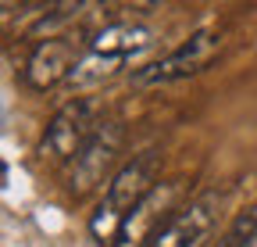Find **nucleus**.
<instances>
[{"label": "nucleus", "mask_w": 257, "mask_h": 247, "mask_svg": "<svg viewBox=\"0 0 257 247\" xmlns=\"http://www.w3.org/2000/svg\"><path fill=\"white\" fill-rule=\"evenodd\" d=\"M221 47H225V33H221V29H197L182 47H175L172 54H165V57L150 61L147 68H140L133 75V83L136 86H165V83L189 79V75L204 72L211 61L221 54Z\"/></svg>", "instance_id": "2"}, {"label": "nucleus", "mask_w": 257, "mask_h": 247, "mask_svg": "<svg viewBox=\"0 0 257 247\" xmlns=\"http://www.w3.org/2000/svg\"><path fill=\"white\" fill-rule=\"evenodd\" d=\"M96 108L93 101H68L50 122L40 143V154L54 165H72L79 158V150L89 143V136L96 133Z\"/></svg>", "instance_id": "4"}, {"label": "nucleus", "mask_w": 257, "mask_h": 247, "mask_svg": "<svg viewBox=\"0 0 257 247\" xmlns=\"http://www.w3.org/2000/svg\"><path fill=\"white\" fill-rule=\"evenodd\" d=\"M157 172H161V154L157 150L136 154L128 165H121L114 172V179L107 183V194H104L100 208H96L93 219H89V233L100 243H107V247L118 243V233H121L125 219L157 190Z\"/></svg>", "instance_id": "1"}, {"label": "nucleus", "mask_w": 257, "mask_h": 247, "mask_svg": "<svg viewBox=\"0 0 257 247\" xmlns=\"http://www.w3.org/2000/svg\"><path fill=\"white\" fill-rule=\"evenodd\" d=\"M125 143V129L121 122L104 118L96 133L89 136V143L79 150V158L68 165V194L79 201L86 194H93L96 187H104V179L111 176V169L118 165V154Z\"/></svg>", "instance_id": "3"}, {"label": "nucleus", "mask_w": 257, "mask_h": 247, "mask_svg": "<svg viewBox=\"0 0 257 247\" xmlns=\"http://www.w3.org/2000/svg\"><path fill=\"white\" fill-rule=\"evenodd\" d=\"M4 172H8V169H4V165H0V176H4Z\"/></svg>", "instance_id": "11"}, {"label": "nucleus", "mask_w": 257, "mask_h": 247, "mask_svg": "<svg viewBox=\"0 0 257 247\" xmlns=\"http://www.w3.org/2000/svg\"><path fill=\"white\" fill-rule=\"evenodd\" d=\"M121 65H125L121 57H107V54H96V50L86 47V54H82V61L75 65V72L68 75V83H72V86H93V83H104V79H111Z\"/></svg>", "instance_id": "9"}, {"label": "nucleus", "mask_w": 257, "mask_h": 247, "mask_svg": "<svg viewBox=\"0 0 257 247\" xmlns=\"http://www.w3.org/2000/svg\"><path fill=\"white\" fill-rule=\"evenodd\" d=\"M150 40H154V33L147 25H140V22H114V25H107V29H100L93 40H89V50H96V54H107V57H128V54H136V50H143V47H150Z\"/></svg>", "instance_id": "8"}, {"label": "nucleus", "mask_w": 257, "mask_h": 247, "mask_svg": "<svg viewBox=\"0 0 257 247\" xmlns=\"http://www.w3.org/2000/svg\"><path fill=\"white\" fill-rule=\"evenodd\" d=\"M253 240H257V208H246L232 219V226L225 229V236L214 247H250Z\"/></svg>", "instance_id": "10"}, {"label": "nucleus", "mask_w": 257, "mask_h": 247, "mask_svg": "<svg viewBox=\"0 0 257 247\" xmlns=\"http://www.w3.org/2000/svg\"><path fill=\"white\" fill-rule=\"evenodd\" d=\"M218 208H221L218 190H207L200 197H193L189 204H182L175 215H168V219L161 222L150 247H200L211 236L214 222H218Z\"/></svg>", "instance_id": "5"}, {"label": "nucleus", "mask_w": 257, "mask_h": 247, "mask_svg": "<svg viewBox=\"0 0 257 247\" xmlns=\"http://www.w3.org/2000/svg\"><path fill=\"white\" fill-rule=\"evenodd\" d=\"M175 194V187H165V190H154L133 215H128V219H125V226H121V233H118V240L121 243H114V247H136V243H150L154 236H157V219H161V211H165V204H168V197Z\"/></svg>", "instance_id": "7"}, {"label": "nucleus", "mask_w": 257, "mask_h": 247, "mask_svg": "<svg viewBox=\"0 0 257 247\" xmlns=\"http://www.w3.org/2000/svg\"><path fill=\"white\" fill-rule=\"evenodd\" d=\"M86 50H79V43L72 36H47L36 43V50L25 61V86L32 90H50L57 83H68V75L75 72V65L82 61Z\"/></svg>", "instance_id": "6"}]
</instances>
